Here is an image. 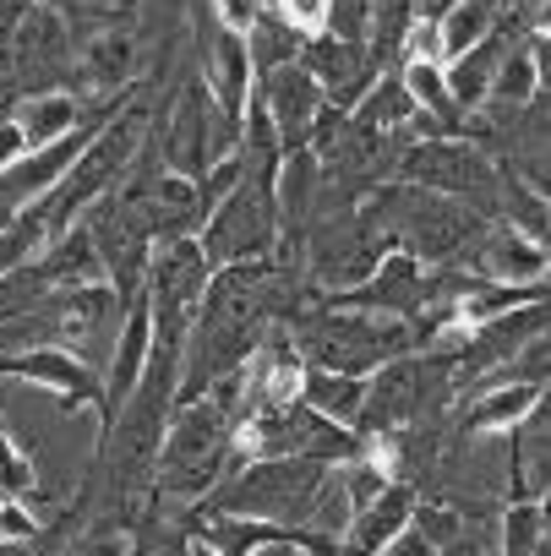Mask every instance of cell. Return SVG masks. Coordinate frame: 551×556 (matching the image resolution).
I'll return each mask as SVG.
<instances>
[{
	"mask_svg": "<svg viewBox=\"0 0 551 556\" xmlns=\"http://www.w3.org/2000/svg\"><path fill=\"white\" fill-rule=\"evenodd\" d=\"M235 469V415L213 399H180L159 447V469H153V507L186 518L191 507L208 502V491Z\"/></svg>",
	"mask_w": 551,
	"mask_h": 556,
	"instance_id": "1",
	"label": "cell"
},
{
	"mask_svg": "<svg viewBox=\"0 0 551 556\" xmlns=\"http://www.w3.org/2000/svg\"><path fill=\"white\" fill-rule=\"evenodd\" d=\"M296 350L306 355V366L323 371H345V377H372L377 366L415 355L421 328H410V317H383V312H355V306H334L323 301L317 312H296L290 323Z\"/></svg>",
	"mask_w": 551,
	"mask_h": 556,
	"instance_id": "2",
	"label": "cell"
},
{
	"mask_svg": "<svg viewBox=\"0 0 551 556\" xmlns=\"http://www.w3.org/2000/svg\"><path fill=\"white\" fill-rule=\"evenodd\" d=\"M334 464L306 458V453H279V458H246L235 464L202 507L213 513H240V518H262V523H285V529H306L312 507L328 485Z\"/></svg>",
	"mask_w": 551,
	"mask_h": 556,
	"instance_id": "3",
	"label": "cell"
},
{
	"mask_svg": "<svg viewBox=\"0 0 551 556\" xmlns=\"http://www.w3.org/2000/svg\"><path fill=\"white\" fill-rule=\"evenodd\" d=\"M142 137H148V104H121V110L93 131V142L72 159V169L28 207V213L45 224L50 240H55L61 229H72L104 191H115V186L126 180V169H132Z\"/></svg>",
	"mask_w": 551,
	"mask_h": 556,
	"instance_id": "4",
	"label": "cell"
},
{
	"mask_svg": "<svg viewBox=\"0 0 551 556\" xmlns=\"http://www.w3.org/2000/svg\"><path fill=\"white\" fill-rule=\"evenodd\" d=\"M208 285H213V262H208V251H202L197 235H175V240H159V245H153L142 295H148L153 339H159V344L186 350V333H191V323H197V306H202Z\"/></svg>",
	"mask_w": 551,
	"mask_h": 556,
	"instance_id": "5",
	"label": "cell"
},
{
	"mask_svg": "<svg viewBox=\"0 0 551 556\" xmlns=\"http://www.w3.org/2000/svg\"><path fill=\"white\" fill-rule=\"evenodd\" d=\"M399 175L410 186L459 197L469 207H491L497 191H502V180H497L491 159L480 153V142H464V137H426V142L404 148L399 153Z\"/></svg>",
	"mask_w": 551,
	"mask_h": 556,
	"instance_id": "6",
	"label": "cell"
},
{
	"mask_svg": "<svg viewBox=\"0 0 551 556\" xmlns=\"http://www.w3.org/2000/svg\"><path fill=\"white\" fill-rule=\"evenodd\" d=\"M0 377L12 382H28V388H45L61 409H93L104 404V371L61 344H34V350H7L0 355Z\"/></svg>",
	"mask_w": 551,
	"mask_h": 556,
	"instance_id": "7",
	"label": "cell"
},
{
	"mask_svg": "<svg viewBox=\"0 0 551 556\" xmlns=\"http://www.w3.org/2000/svg\"><path fill=\"white\" fill-rule=\"evenodd\" d=\"M256 99H262V110H267L273 131H279L285 153H296V148H312V137H317L323 115L334 110V104H328V93L317 88V77H312L301 61L262 72V77H256Z\"/></svg>",
	"mask_w": 551,
	"mask_h": 556,
	"instance_id": "8",
	"label": "cell"
},
{
	"mask_svg": "<svg viewBox=\"0 0 551 556\" xmlns=\"http://www.w3.org/2000/svg\"><path fill=\"white\" fill-rule=\"evenodd\" d=\"M301 66L317 77V88L328 93L334 110H355L372 93V83L383 77L377 61H372V50H366V39H345L334 28L301 45Z\"/></svg>",
	"mask_w": 551,
	"mask_h": 556,
	"instance_id": "9",
	"label": "cell"
},
{
	"mask_svg": "<svg viewBox=\"0 0 551 556\" xmlns=\"http://www.w3.org/2000/svg\"><path fill=\"white\" fill-rule=\"evenodd\" d=\"M202 83H208L218 115L240 131V126H246L251 88H256V66H251L246 34H229V28H218V23L202 34Z\"/></svg>",
	"mask_w": 551,
	"mask_h": 556,
	"instance_id": "10",
	"label": "cell"
},
{
	"mask_svg": "<svg viewBox=\"0 0 551 556\" xmlns=\"http://www.w3.org/2000/svg\"><path fill=\"white\" fill-rule=\"evenodd\" d=\"M469 262H475V273H486V278H502V285H540V278L551 273V256L518 229V224H486L475 240H469V251H464Z\"/></svg>",
	"mask_w": 551,
	"mask_h": 556,
	"instance_id": "11",
	"label": "cell"
},
{
	"mask_svg": "<svg viewBox=\"0 0 551 556\" xmlns=\"http://www.w3.org/2000/svg\"><path fill=\"white\" fill-rule=\"evenodd\" d=\"M142 55H137V28L132 23H110L88 39H77V88H93L104 99L126 93L137 77Z\"/></svg>",
	"mask_w": 551,
	"mask_h": 556,
	"instance_id": "12",
	"label": "cell"
},
{
	"mask_svg": "<svg viewBox=\"0 0 551 556\" xmlns=\"http://www.w3.org/2000/svg\"><path fill=\"white\" fill-rule=\"evenodd\" d=\"M415 485H404V480H393L377 502H366V507H355V518H350V529H345V551L339 556H377L410 518H415Z\"/></svg>",
	"mask_w": 551,
	"mask_h": 556,
	"instance_id": "13",
	"label": "cell"
},
{
	"mask_svg": "<svg viewBox=\"0 0 551 556\" xmlns=\"http://www.w3.org/2000/svg\"><path fill=\"white\" fill-rule=\"evenodd\" d=\"M39 267H45V278L55 290H77V285H99V278H110V267H104V256H99V245H93L83 218L72 229H61L55 240H45Z\"/></svg>",
	"mask_w": 551,
	"mask_h": 556,
	"instance_id": "14",
	"label": "cell"
},
{
	"mask_svg": "<svg viewBox=\"0 0 551 556\" xmlns=\"http://www.w3.org/2000/svg\"><path fill=\"white\" fill-rule=\"evenodd\" d=\"M508 50H513V28H491V34H486L475 50L453 55L448 93L459 99V110H475V104H486V93H491V77H497V66L508 61Z\"/></svg>",
	"mask_w": 551,
	"mask_h": 556,
	"instance_id": "15",
	"label": "cell"
},
{
	"mask_svg": "<svg viewBox=\"0 0 551 556\" xmlns=\"http://www.w3.org/2000/svg\"><path fill=\"white\" fill-rule=\"evenodd\" d=\"M301 399H306L317 415H328V420H339V426L361 431V409H366V377H345V371L306 366V388H301Z\"/></svg>",
	"mask_w": 551,
	"mask_h": 556,
	"instance_id": "16",
	"label": "cell"
},
{
	"mask_svg": "<svg viewBox=\"0 0 551 556\" xmlns=\"http://www.w3.org/2000/svg\"><path fill=\"white\" fill-rule=\"evenodd\" d=\"M399 77L421 115H431L437 126H459V99L448 93V72H437V61H404Z\"/></svg>",
	"mask_w": 551,
	"mask_h": 556,
	"instance_id": "17",
	"label": "cell"
},
{
	"mask_svg": "<svg viewBox=\"0 0 551 556\" xmlns=\"http://www.w3.org/2000/svg\"><path fill=\"white\" fill-rule=\"evenodd\" d=\"M126 556H191V529H186V518L148 507V513L132 523V551H126Z\"/></svg>",
	"mask_w": 551,
	"mask_h": 556,
	"instance_id": "18",
	"label": "cell"
},
{
	"mask_svg": "<svg viewBox=\"0 0 551 556\" xmlns=\"http://www.w3.org/2000/svg\"><path fill=\"white\" fill-rule=\"evenodd\" d=\"M535 409V382H508V388H497V393H486L469 415H464V431H502V426H513V420H524Z\"/></svg>",
	"mask_w": 551,
	"mask_h": 556,
	"instance_id": "19",
	"label": "cell"
},
{
	"mask_svg": "<svg viewBox=\"0 0 551 556\" xmlns=\"http://www.w3.org/2000/svg\"><path fill=\"white\" fill-rule=\"evenodd\" d=\"M301 34H290L273 12H262L256 23H251V34H246V50H251V66H256V77L262 72H273V66H290V61H301Z\"/></svg>",
	"mask_w": 551,
	"mask_h": 556,
	"instance_id": "20",
	"label": "cell"
},
{
	"mask_svg": "<svg viewBox=\"0 0 551 556\" xmlns=\"http://www.w3.org/2000/svg\"><path fill=\"white\" fill-rule=\"evenodd\" d=\"M45 7H55L61 17H66V28H72V39H88V34H99V28H110V23H132L137 12V0H45Z\"/></svg>",
	"mask_w": 551,
	"mask_h": 556,
	"instance_id": "21",
	"label": "cell"
},
{
	"mask_svg": "<svg viewBox=\"0 0 551 556\" xmlns=\"http://www.w3.org/2000/svg\"><path fill=\"white\" fill-rule=\"evenodd\" d=\"M45 224L23 207L17 218H7V224H0V278H7V273H17L23 262H34L39 251H45Z\"/></svg>",
	"mask_w": 551,
	"mask_h": 556,
	"instance_id": "22",
	"label": "cell"
},
{
	"mask_svg": "<svg viewBox=\"0 0 551 556\" xmlns=\"http://www.w3.org/2000/svg\"><path fill=\"white\" fill-rule=\"evenodd\" d=\"M0 491L23 496V502H39V469H34V458L12 442L7 420H0Z\"/></svg>",
	"mask_w": 551,
	"mask_h": 556,
	"instance_id": "23",
	"label": "cell"
},
{
	"mask_svg": "<svg viewBox=\"0 0 551 556\" xmlns=\"http://www.w3.org/2000/svg\"><path fill=\"white\" fill-rule=\"evenodd\" d=\"M267 12L301 39H317L334 28V0H267Z\"/></svg>",
	"mask_w": 551,
	"mask_h": 556,
	"instance_id": "24",
	"label": "cell"
},
{
	"mask_svg": "<svg viewBox=\"0 0 551 556\" xmlns=\"http://www.w3.org/2000/svg\"><path fill=\"white\" fill-rule=\"evenodd\" d=\"M132 551V529L126 523H110V518H93L83 534L66 540L61 556H126Z\"/></svg>",
	"mask_w": 551,
	"mask_h": 556,
	"instance_id": "25",
	"label": "cell"
},
{
	"mask_svg": "<svg viewBox=\"0 0 551 556\" xmlns=\"http://www.w3.org/2000/svg\"><path fill=\"white\" fill-rule=\"evenodd\" d=\"M540 507H513L508 518H502V556H535V545H540Z\"/></svg>",
	"mask_w": 551,
	"mask_h": 556,
	"instance_id": "26",
	"label": "cell"
},
{
	"mask_svg": "<svg viewBox=\"0 0 551 556\" xmlns=\"http://www.w3.org/2000/svg\"><path fill=\"white\" fill-rule=\"evenodd\" d=\"M45 534V518L34 502L23 496H0V540H39Z\"/></svg>",
	"mask_w": 551,
	"mask_h": 556,
	"instance_id": "27",
	"label": "cell"
},
{
	"mask_svg": "<svg viewBox=\"0 0 551 556\" xmlns=\"http://www.w3.org/2000/svg\"><path fill=\"white\" fill-rule=\"evenodd\" d=\"M17 159H28V137H23V126L12 115H0V175H7Z\"/></svg>",
	"mask_w": 551,
	"mask_h": 556,
	"instance_id": "28",
	"label": "cell"
},
{
	"mask_svg": "<svg viewBox=\"0 0 551 556\" xmlns=\"http://www.w3.org/2000/svg\"><path fill=\"white\" fill-rule=\"evenodd\" d=\"M377 556H431V545H426V534H421L415 523H404V529H399V534L377 551Z\"/></svg>",
	"mask_w": 551,
	"mask_h": 556,
	"instance_id": "29",
	"label": "cell"
},
{
	"mask_svg": "<svg viewBox=\"0 0 551 556\" xmlns=\"http://www.w3.org/2000/svg\"><path fill=\"white\" fill-rule=\"evenodd\" d=\"M529 61H535V83L551 93V34H529Z\"/></svg>",
	"mask_w": 551,
	"mask_h": 556,
	"instance_id": "30",
	"label": "cell"
},
{
	"mask_svg": "<svg viewBox=\"0 0 551 556\" xmlns=\"http://www.w3.org/2000/svg\"><path fill=\"white\" fill-rule=\"evenodd\" d=\"M0 556H50V551H45V534H39V540H0Z\"/></svg>",
	"mask_w": 551,
	"mask_h": 556,
	"instance_id": "31",
	"label": "cell"
},
{
	"mask_svg": "<svg viewBox=\"0 0 551 556\" xmlns=\"http://www.w3.org/2000/svg\"><path fill=\"white\" fill-rule=\"evenodd\" d=\"M290 556H306V551H301V545H296V551H290Z\"/></svg>",
	"mask_w": 551,
	"mask_h": 556,
	"instance_id": "32",
	"label": "cell"
}]
</instances>
